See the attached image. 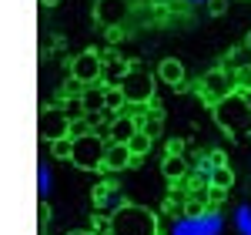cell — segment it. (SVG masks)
<instances>
[{"mask_svg":"<svg viewBox=\"0 0 251 235\" xmlns=\"http://www.w3.org/2000/svg\"><path fill=\"white\" fill-rule=\"evenodd\" d=\"M111 235H157V218L144 205H117L111 212Z\"/></svg>","mask_w":251,"mask_h":235,"instance_id":"cell-1","label":"cell"},{"mask_svg":"<svg viewBox=\"0 0 251 235\" xmlns=\"http://www.w3.org/2000/svg\"><path fill=\"white\" fill-rule=\"evenodd\" d=\"M214 121H218L221 131H228L231 138L251 131V108L245 104V94L234 91V94L218 101V104H214Z\"/></svg>","mask_w":251,"mask_h":235,"instance_id":"cell-2","label":"cell"},{"mask_svg":"<svg viewBox=\"0 0 251 235\" xmlns=\"http://www.w3.org/2000/svg\"><path fill=\"white\" fill-rule=\"evenodd\" d=\"M74 141V151H71V165L80 168V172H100L104 168V155H107V138L97 135V131H87L80 138H71Z\"/></svg>","mask_w":251,"mask_h":235,"instance_id":"cell-3","label":"cell"},{"mask_svg":"<svg viewBox=\"0 0 251 235\" xmlns=\"http://www.w3.org/2000/svg\"><path fill=\"white\" fill-rule=\"evenodd\" d=\"M121 94H124V101L131 108H151V101H154V74L131 60L127 78L121 81Z\"/></svg>","mask_w":251,"mask_h":235,"instance_id":"cell-4","label":"cell"},{"mask_svg":"<svg viewBox=\"0 0 251 235\" xmlns=\"http://www.w3.org/2000/svg\"><path fill=\"white\" fill-rule=\"evenodd\" d=\"M71 121L74 118H67L64 108H54V104H47V108H40V118H37V131H40V141H60V138H71Z\"/></svg>","mask_w":251,"mask_h":235,"instance_id":"cell-5","label":"cell"},{"mask_svg":"<svg viewBox=\"0 0 251 235\" xmlns=\"http://www.w3.org/2000/svg\"><path fill=\"white\" fill-rule=\"evenodd\" d=\"M238 91V81L231 78V71H225V67H214V71H208L204 78H201V98L208 101V104H218L221 98H228V94H234Z\"/></svg>","mask_w":251,"mask_h":235,"instance_id":"cell-6","label":"cell"},{"mask_svg":"<svg viewBox=\"0 0 251 235\" xmlns=\"http://www.w3.org/2000/svg\"><path fill=\"white\" fill-rule=\"evenodd\" d=\"M131 14V0H94V20L104 30L121 27Z\"/></svg>","mask_w":251,"mask_h":235,"instance_id":"cell-7","label":"cell"},{"mask_svg":"<svg viewBox=\"0 0 251 235\" xmlns=\"http://www.w3.org/2000/svg\"><path fill=\"white\" fill-rule=\"evenodd\" d=\"M104 71V58L97 51H80L77 58L71 60V78H77L80 84H97Z\"/></svg>","mask_w":251,"mask_h":235,"instance_id":"cell-8","label":"cell"},{"mask_svg":"<svg viewBox=\"0 0 251 235\" xmlns=\"http://www.w3.org/2000/svg\"><path fill=\"white\" fill-rule=\"evenodd\" d=\"M137 131H141V121H137L134 115H114V121L107 124V141H121V145H127Z\"/></svg>","mask_w":251,"mask_h":235,"instance_id":"cell-9","label":"cell"},{"mask_svg":"<svg viewBox=\"0 0 251 235\" xmlns=\"http://www.w3.org/2000/svg\"><path fill=\"white\" fill-rule=\"evenodd\" d=\"M134 161H137V158L131 155L127 145H121V141H107V155H104V168H107V172H127Z\"/></svg>","mask_w":251,"mask_h":235,"instance_id":"cell-10","label":"cell"},{"mask_svg":"<svg viewBox=\"0 0 251 235\" xmlns=\"http://www.w3.org/2000/svg\"><path fill=\"white\" fill-rule=\"evenodd\" d=\"M80 104H84V115H97V111H107V84H87L84 94H80Z\"/></svg>","mask_w":251,"mask_h":235,"instance_id":"cell-11","label":"cell"},{"mask_svg":"<svg viewBox=\"0 0 251 235\" xmlns=\"http://www.w3.org/2000/svg\"><path fill=\"white\" fill-rule=\"evenodd\" d=\"M127 71H131V60H121V58H104L100 84H107V88H121V81L127 78Z\"/></svg>","mask_w":251,"mask_h":235,"instance_id":"cell-12","label":"cell"},{"mask_svg":"<svg viewBox=\"0 0 251 235\" xmlns=\"http://www.w3.org/2000/svg\"><path fill=\"white\" fill-rule=\"evenodd\" d=\"M154 78H161L164 84H171V88H181V84H184V64H181L177 58H164L161 64H157Z\"/></svg>","mask_w":251,"mask_h":235,"instance_id":"cell-13","label":"cell"},{"mask_svg":"<svg viewBox=\"0 0 251 235\" xmlns=\"http://www.w3.org/2000/svg\"><path fill=\"white\" fill-rule=\"evenodd\" d=\"M161 175L168 178V181H181V178L188 175V158H184V155H164Z\"/></svg>","mask_w":251,"mask_h":235,"instance_id":"cell-14","label":"cell"},{"mask_svg":"<svg viewBox=\"0 0 251 235\" xmlns=\"http://www.w3.org/2000/svg\"><path fill=\"white\" fill-rule=\"evenodd\" d=\"M245 67H251V51L241 44V47H234L225 58V71H245Z\"/></svg>","mask_w":251,"mask_h":235,"instance_id":"cell-15","label":"cell"},{"mask_svg":"<svg viewBox=\"0 0 251 235\" xmlns=\"http://www.w3.org/2000/svg\"><path fill=\"white\" fill-rule=\"evenodd\" d=\"M208 185H214V188H231L234 185V172L231 165H218V168H211V175H208Z\"/></svg>","mask_w":251,"mask_h":235,"instance_id":"cell-16","label":"cell"},{"mask_svg":"<svg viewBox=\"0 0 251 235\" xmlns=\"http://www.w3.org/2000/svg\"><path fill=\"white\" fill-rule=\"evenodd\" d=\"M151 141H154L151 135H144V131H137V135L131 138V141H127V148H131V155H134L137 161H141V158H144L148 151H151Z\"/></svg>","mask_w":251,"mask_h":235,"instance_id":"cell-17","label":"cell"},{"mask_svg":"<svg viewBox=\"0 0 251 235\" xmlns=\"http://www.w3.org/2000/svg\"><path fill=\"white\" fill-rule=\"evenodd\" d=\"M141 131H144V135H151V138H157V135H161V115H157L154 108H151L148 115L141 118Z\"/></svg>","mask_w":251,"mask_h":235,"instance_id":"cell-18","label":"cell"},{"mask_svg":"<svg viewBox=\"0 0 251 235\" xmlns=\"http://www.w3.org/2000/svg\"><path fill=\"white\" fill-rule=\"evenodd\" d=\"M71 151H74V141H71V138L50 141V155H54V158H60V161H71Z\"/></svg>","mask_w":251,"mask_h":235,"instance_id":"cell-19","label":"cell"},{"mask_svg":"<svg viewBox=\"0 0 251 235\" xmlns=\"http://www.w3.org/2000/svg\"><path fill=\"white\" fill-rule=\"evenodd\" d=\"M124 104H127V101H124V94H121V88H107V111L117 115Z\"/></svg>","mask_w":251,"mask_h":235,"instance_id":"cell-20","label":"cell"},{"mask_svg":"<svg viewBox=\"0 0 251 235\" xmlns=\"http://www.w3.org/2000/svg\"><path fill=\"white\" fill-rule=\"evenodd\" d=\"M91 232H94V235H111V215H107V212H97Z\"/></svg>","mask_w":251,"mask_h":235,"instance_id":"cell-21","label":"cell"},{"mask_svg":"<svg viewBox=\"0 0 251 235\" xmlns=\"http://www.w3.org/2000/svg\"><path fill=\"white\" fill-rule=\"evenodd\" d=\"M84 88H87V84H80L77 78H67L64 91H60V98H80V94H84Z\"/></svg>","mask_w":251,"mask_h":235,"instance_id":"cell-22","label":"cell"},{"mask_svg":"<svg viewBox=\"0 0 251 235\" xmlns=\"http://www.w3.org/2000/svg\"><path fill=\"white\" fill-rule=\"evenodd\" d=\"M225 188H214V185H208V208H218V205H225Z\"/></svg>","mask_w":251,"mask_h":235,"instance_id":"cell-23","label":"cell"},{"mask_svg":"<svg viewBox=\"0 0 251 235\" xmlns=\"http://www.w3.org/2000/svg\"><path fill=\"white\" fill-rule=\"evenodd\" d=\"M47 225H50V205L47 202H37V229L44 232Z\"/></svg>","mask_w":251,"mask_h":235,"instance_id":"cell-24","label":"cell"},{"mask_svg":"<svg viewBox=\"0 0 251 235\" xmlns=\"http://www.w3.org/2000/svg\"><path fill=\"white\" fill-rule=\"evenodd\" d=\"M251 88V67H245V71H238V91H248Z\"/></svg>","mask_w":251,"mask_h":235,"instance_id":"cell-25","label":"cell"},{"mask_svg":"<svg viewBox=\"0 0 251 235\" xmlns=\"http://www.w3.org/2000/svg\"><path fill=\"white\" fill-rule=\"evenodd\" d=\"M225 10H228V3H225V0H211V14H214V17H218V14H225Z\"/></svg>","mask_w":251,"mask_h":235,"instance_id":"cell-26","label":"cell"},{"mask_svg":"<svg viewBox=\"0 0 251 235\" xmlns=\"http://www.w3.org/2000/svg\"><path fill=\"white\" fill-rule=\"evenodd\" d=\"M181 148H184V141H181V138H174V141H171V151H168V155H181Z\"/></svg>","mask_w":251,"mask_h":235,"instance_id":"cell-27","label":"cell"},{"mask_svg":"<svg viewBox=\"0 0 251 235\" xmlns=\"http://www.w3.org/2000/svg\"><path fill=\"white\" fill-rule=\"evenodd\" d=\"M44 7H60V0H40Z\"/></svg>","mask_w":251,"mask_h":235,"instance_id":"cell-28","label":"cell"},{"mask_svg":"<svg viewBox=\"0 0 251 235\" xmlns=\"http://www.w3.org/2000/svg\"><path fill=\"white\" fill-rule=\"evenodd\" d=\"M67 235H94L91 229H77V232H67Z\"/></svg>","mask_w":251,"mask_h":235,"instance_id":"cell-29","label":"cell"},{"mask_svg":"<svg viewBox=\"0 0 251 235\" xmlns=\"http://www.w3.org/2000/svg\"><path fill=\"white\" fill-rule=\"evenodd\" d=\"M241 94H245V104L251 108V88H248V91H241Z\"/></svg>","mask_w":251,"mask_h":235,"instance_id":"cell-30","label":"cell"},{"mask_svg":"<svg viewBox=\"0 0 251 235\" xmlns=\"http://www.w3.org/2000/svg\"><path fill=\"white\" fill-rule=\"evenodd\" d=\"M245 47H248V51H251V30H248V34H245Z\"/></svg>","mask_w":251,"mask_h":235,"instance_id":"cell-31","label":"cell"}]
</instances>
